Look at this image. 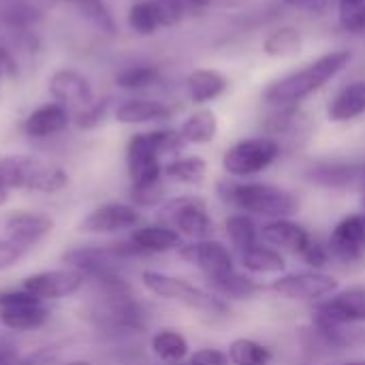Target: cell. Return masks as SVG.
Returning <instances> with one entry per match:
<instances>
[{
    "mask_svg": "<svg viewBox=\"0 0 365 365\" xmlns=\"http://www.w3.org/2000/svg\"><path fill=\"white\" fill-rule=\"evenodd\" d=\"M186 148L178 128H152L133 133L126 141V173L128 197L135 207H160L165 199L163 158L178 156Z\"/></svg>",
    "mask_w": 365,
    "mask_h": 365,
    "instance_id": "obj_1",
    "label": "cell"
},
{
    "mask_svg": "<svg viewBox=\"0 0 365 365\" xmlns=\"http://www.w3.org/2000/svg\"><path fill=\"white\" fill-rule=\"evenodd\" d=\"M216 197L229 212H242L263 222L295 218L302 205L297 192L257 180L222 178L216 182Z\"/></svg>",
    "mask_w": 365,
    "mask_h": 365,
    "instance_id": "obj_2",
    "label": "cell"
},
{
    "mask_svg": "<svg viewBox=\"0 0 365 365\" xmlns=\"http://www.w3.org/2000/svg\"><path fill=\"white\" fill-rule=\"evenodd\" d=\"M141 284L148 293H152L158 299L175 302L199 317H203L210 323H225L233 314V306L225 299H220L216 293H212L205 287H199L182 276H171L158 269H143L141 272Z\"/></svg>",
    "mask_w": 365,
    "mask_h": 365,
    "instance_id": "obj_3",
    "label": "cell"
},
{
    "mask_svg": "<svg viewBox=\"0 0 365 365\" xmlns=\"http://www.w3.org/2000/svg\"><path fill=\"white\" fill-rule=\"evenodd\" d=\"M353 53L349 49H334L323 53L314 62L306 64L299 71H293L278 81L269 83L263 92V101L272 107L278 105H299V101L308 98L325 83H329L349 62Z\"/></svg>",
    "mask_w": 365,
    "mask_h": 365,
    "instance_id": "obj_4",
    "label": "cell"
},
{
    "mask_svg": "<svg viewBox=\"0 0 365 365\" xmlns=\"http://www.w3.org/2000/svg\"><path fill=\"white\" fill-rule=\"evenodd\" d=\"M71 182L64 167L45 160L36 154H6L0 156V186L11 190H26L38 195L62 192Z\"/></svg>",
    "mask_w": 365,
    "mask_h": 365,
    "instance_id": "obj_5",
    "label": "cell"
},
{
    "mask_svg": "<svg viewBox=\"0 0 365 365\" xmlns=\"http://www.w3.org/2000/svg\"><path fill=\"white\" fill-rule=\"evenodd\" d=\"M92 323L111 336H139L152 325V310L135 291L98 293L92 308Z\"/></svg>",
    "mask_w": 365,
    "mask_h": 365,
    "instance_id": "obj_6",
    "label": "cell"
},
{
    "mask_svg": "<svg viewBox=\"0 0 365 365\" xmlns=\"http://www.w3.org/2000/svg\"><path fill=\"white\" fill-rule=\"evenodd\" d=\"M282 156V143L274 137L259 135L235 141L222 152L220 167L227 178L233 180H250L255 175L265 173L272 165Z\"/></svg>",
    "mask_w": 365,
    "mask_h": 365,
    "instance_id": "obj_7",
    "label": "cell"
},
{
    "mask_svg": "<svg viewBox=\"0 0 365 365\" xmlns=\"http://www.w3.org/2000/svg\"><path fill=\"white\" fill-rule=\"evenodd\" d=\"M156 220L175 229L184 242L214 237L216 222L210 212V205L199 195H180L167 199L156 210Z\"/></svg>",
    "mask_w": 365,
    "mask_h": 365,
    "instance_id": "obj_8",
    "label": "cell"
},
{
    "mask_svg": "<svg viewBox=\"0 0 365 365\" xmlns=\"http://www.w3.org/2000/svg\"><path fill=\"white\" fill-rule=\"evenodd\" d=\"M340 289V278L336 274L321 269H295L282 276H276L267 282V293L282 302L291 304H308L314 306Z\"/></svg>",
    "mask_w": 365,
    "mask_h": 365,
    "instance_id": "obj_9",
    "label": "cell"
},
{
    "mask_svg": "<svg viewBox=\"0 0 365 365\" xmlns=\"http://www.w3.org/2000/svg\"><path fill=\"white\" fill-rule=\"evenodd\" d=\"M327 250L331 267L342 272H359L365 267V212L344 214L329 231Z\"/></svg>",
    "mask_w": 365,
    "mask_h": 365,
    "instance_id": "obj_10",
    "label": "cell"
},
{
    "mask_svg": "<svg viewBox=\"0 0 365 365\" xmlns=\"http://www.w3.org/2000/svg\"><path fill=\"white\" fill-rule=\"evenodd\" d=\"M175 255L184 265L197 269L203 276V280L218 278L222 274H229V272L237 269L235 252L229 248L227 242L216 240V237L184 242Z\"/></svg>",
    "mask_w": 365,
    "mask_h": 365,
    "instance_id": "obj_11",
    "label": "cell"
},
{
    "mask_svg": "<svg viewBox=\"0 0 365 365\" xmlns=\"http://www.w3.org/2000/svg\"><path fill=\"white\" fill-rule=\"evenodd\" d=\"M49 314L45 302L24 289L0 293V325L9 331H34L49 321Z\"/></svg>",
    "mask_w": 365,
    "mask_h": 365,
    "instance_id": "obj_12",
    "label": "cell"
},
{
    "mask_svg": "<svg viewBox=\"0 0 365 365\" xmlns=\"http://www.w3.org/2000/svg\"><path fill=\"white\" fill-rule=\"evenodd\" d=\"M310 317L342 327L365 325V282L340 287L334 295L314 304Z\"/></svg>",
    "mask_w": 365,
    "mask_h": 365,
    "instance_id": "obj_13",
    "label": "cell"
},
{
    "mask_svg": "<svg viewBox=\"0 0 365 365\" xmlns=\"http://www.w3.org/2000/svg\"><path fill=\"white\" fill-rule=\"evenodd\" d=\"M47 94L51 101L68 107L73 113L88 107L98 98V92L92 83V79L77 66L62 64L56 66L47 77Z\"/></svg>",
    "mask_w": 365,
    "mask_h": 365,
    "instance_id": "obj_14",
    "label": "cell"
},
{
    "mask_svg": "<svg viewBox=\"0 0 365 365\" xmlns=\"http://www.w3.org/2000/svg\"><path fill=\"white\" fill-rule=\"evenodd\" d=\"M19 128L30 141H51L73 128V111L56 101H45L24 115Z\"/></svg>",
    "mask_w": 365,
    "mask_h": 365,
    "instance_id": "obj_15",
    "label": "cell"
},
{
    "mask_svg": "<svg viewBox=\"0 0 365 365\" xmlns=\"http://www.w3.org/2000/svg\"><path fill=\"white\" fill-rule=\"evenodd\" d=\"M139 225H143V216L139 207L133 203L122 201H109L98 207H94L79 225V231L94 233V235H113L124 231H135Z\"/></svg>",
    "mask_w": 365,
    "mask_h": 365,
    "instance_id": "obj_16",
    "label": "cell"
},
{
    "mask_svg": "<svg viewBox=\"0 0 365 365\" xmlns=\"http://www.w3.org/2000/svg\"><path fill=\"white\" fill-rule=\"evenodd\" d=\"M365 163L355 160H317L304 169V180L321 190L359 188Z\"/></svg>",
    "mask_w": 365,
    "mask_h": 365,
    "instance_id": "obj_17",
    "label": "cell"
},
{
    "mask_svg": "<svg viewBox=\"0 0 365 365\" xmlns=\"http://www.w3.org/2000/svg\"><path fill=\"white\" fill-rule=\"evenodd\" d=\"M86 276L79 274L73 267H62V269H47V272H38L32 274L24 280L21 289L32 293L34 297L43 299V302H56V299H64L75 295L77 291L83 289L86 284Z\"/></svg>",
    "mask_w": 365,
    "mask_h": 365,
    "instance_id": "obj_18",
    "label": "cell"
},
{
    "mask_svg": "<svg viewBox=\"0 0 365 365\" xmlns=\"http://www.w3.org/2000/svg\"><path fill=\"white\" fill-rule=\"evenodd\" d=\"M314 235L317 233L297 218H278L261 225V240L282 255H291L295 259H299Z\"/></svg>",
    "mask_w": 365,
    "mask_h": 365,
    "instance_id": "obj_19",
    "label": "cell"
},
{
    "mask_svg": "<svg viewBox=\"0 0 365 365\" xmlns=\"http://www.w3.org/2000/svg\"><path fill=\"white\" fill-rule=\"evenodd\" d=\"M175 113V107L148 96H130L113 107V120L124 126H143V124H160L171 120Z\"/></svg>",
    "mask_w": 365,
    "mask_h": 365,
    "instance_id": "obj_20",
    "label": "cell"
},
{
    "mask_svg": "<svg viewBox=\"0 0 365 365\" xmlns=\"http://www.w3.org/2000/svg\"><path fill=\"white\" fill-rule=\"evenodd\" d=\"M203 287L210 289L212 293H216L220 299L229 302L231 306L246 304V302H255L263 293H267V284H263V280L246 274L240 267L233 269V272H229V274H222L218 278L203 280Z\"/></svg>",
    "mask_w": 365,
    "mask_h": 365,
    "instance_id": "obj_21",
    "label": "cell"
},
{
    "mask_svg": "<svg viewBox=\"0 0 365 365\" xmlns=\"http://www.w3.org/2000/svg\"><path fill=\"white\" fill-rule=\"evenodd\" d=\"M53 227H56V222L47 214L26 212V210L9 214L4 220L6 237L17 242L19 246H26V248L41 244L47 235H51Z\"/></svg>",
    "mask_w": 365,
    "mask_h": 365,
    "instance_id": "obj_22",
    "label": "cell"
},
{
    "mask_svg": "<svg viewBox=\"0 0 365 365\" xmlns=\"http://www.w3.org/2000/svg\"><path fill=\"white\" fill-rule=\"evenodd\" d=\"M135 248L143 255V257H156V255H167V252H178L180 246L184 244V237L163 225V222H143L139 225L135 231H130V237H128Z\"/></svg>",
    "mask_w": 365,
    "mask_h": 365,
    "instance_id": "obj_23",
    "label": "cell"
},
{
    "mask_svg": "<svg viewBox=\"0 0 365 365\" xmlns=\"http://www.w3.org/2000/svg\"><path fill=\"white\" fill-rule=\"evenodd\" d=\"M237 267L255 278H276L289 272L287 255L267 246L263 240L237 255Z\"/></svg>",
    "mask_w": 365,
    "mask_h": 365,
    "instance_id": "obj_24",
    "label": "cell"
},
{
    "mask_svg": "<svg viewBox=\"0 0 365 365\" xmlns=\"http://www.w3.org/2000/svg\"><path fill=\"white\" fill-rule=\"evenodd\" d=\"M45 11L32 0H4L0 2V30L4 34L38 30Z\"/></svg>",
    "mask_w": 365,
    "mask_h": 365,
    "instance_id": "obj_25",
    "label": "cell"
},
{
    "mask_svg": "<svg viewBox=\"0 0 365 365\" xmlns=\"http://www.w3.org/2000/svg\"><path fill=\"white\" fill-rule=\"evenodd\" d=\"M222 233H225L229 248L235 252V257L261 242L259 220L242 212H229L222 218Z\"/></svg>",
    "mask_w": 365,
    "mask_h": 365,
    "instance_id": "obj_26",
    "label": "cell"
},
{
    "mask_svg": "<svg viewBox=\"0 0 365 365\" xmlns=\"http://www.w3.org/2000/svg\"><path fill=\"white\" fill-rule=\"evenodd\" d=\"M308 126L306 113L297 105H278L274 111L263 120V128L267 137H274L282 143V139H295L299 137Z\"/></svg>",
    "mask_w": 365,
    "mask_h": 365,
    "instance_id": "obj_27",
    "label": "cell"
},
{
    "mask_svg": "<svg viewBox=\"0 0 365 365\" xmlns=\"http://www.w3.org/2000/svg\"><path fill=\"white\" fill-rule=\"evenodd\" d=\"M365 113V81H353L344 86L327 105V120L342 124L353 122Z\"/></svg>",
    "mask_w": 365,
    "mask_h": 365,
    "instance_id": "obj_28",
    "label": "cell"
},
{
    "mask_svg": "<svg viewBox=\"0 0 365 365\" xmlns=\"http://www.w3.org/2000/svg\"><path fill=\"white\" fill-rule=\"evenodd\" d=\"M64 4L73 6L81 19H86L101 36L113 41L120 34L118 19L107 4V0H62Z\"/></svg>",
    "mask_w": 365,
    "mask_h": 365,
    "instance_id": "obj_29",
    "label": "cell"
},
{
    "mask_svg": "<svg viewBox=\"0 0 365 365\" xmlns=\"http://www.w3.org/2000/svg\"><path fill=\"white\" fill-rule=\"evenodd\" d=\"M150 349L152 355L167 365L182 364L188 355H190V342L188 338L173 327H163L156 329L154 336L150 338Z\"/></svg>",
    "mask_w": 365,
    "mask_h": 365,
    "instance_id": "obj_30",
    "label": "cell"
},
{
    "mask_svg": "<svg viewBox=\"0 0 365 365\" xmlns=\"http://www.w3.org/2000/svg\"><path fill=\"white\" fill-rule=\"evenodd\" d=\"M207 171H210L207 160L203 156H197V154L171 156L163 167L165 180H171V182H178V184H184V186L203 184L205 178H207Z\"/></svg>",
    "mask_w": 365,
    "mask_h": 365,
    "instance_id": "obj_31",
    "label": "cell"
},
{
    "mask_svg": "<svg viewBox=\"0 0 365 365\" xmlns=\"http://www.w3.org/2000/svg\"><path fill=\"white\" fill-rule=\"evenodd\" d=\"M184 86L188 98L195 105H205L210 101H216L227 90V79L214 68H195L192 73H188Z\"/></svg>",
    "mask_w": 365,
    "mask_h": 365,
    "instance_id": "obj_32",
    "label": "cell"
},
{
    "mask_svg": "<svg viewBox=\"0 0 365 365\" xmlns=\"http://www.w3.org/2000/svg\"><path fill=\"white\" fill-rule=\"evenodd\" d=\"M227 357L231 365H272L276 359V351L263 340L240 336L229 342Z\"/></svg>",
    "mask_w": 365,
    "mask_h": 365,
    "instance_id": "obj_33",
    "label": "cell"
},
{
    "mask_svg": "<svg viewBox=\"0 0 365 365\" xmlns=\"http://www.w3.org/2000/svg\"><path fill=\"white\" fill-rule=\"evenodd\" d=\"M178 130L186 145H207L218 135V118L212 109H197L186 115Z\"/></svg>",
    "mask_w": 365,
    "mask_h": 365,
    "instance_id": "obj_34",
    "label": "cell"
},
{
    "mask_svg": "<svg viewBox=\"0 0 365 365\" xmlns=\"http://www.w3.org/2000/svg\"><path fill=\"white\" fill-rule=\"evenodd\" d=\"M126 26L135 36H154L165 28L160 6L154 0H135L126 11Z\"/></svg>",
    "mask_w": 365,
    "mask_h": 365,
    "instance_id": "obj_35",
    "label": "cell"
},
{
    "mask_svg": "<svg viewBox=\"0 0 365 365\" xmlns=\"http://www.w3.org/2000/svg\"><path fill=\"white\" fill-rule=\"evenodd\" d=\"M163 81V71L156 64H128L113 77L115 88L124 92H143Z\"/></svg>",
    "mask_w": 365,
    "mask_h": 365,
    "instance_id": "obj_36",
    "label": "cell"
},
{
    "mask_svg": "<svg viewBox=\"0 0 365 365\" xmlns=\"http://www.w3.org/2000/svg\"><path fill=\"white\" fill-rule=\"evenodd\" d=\"M113 107H115V103L111 96L98 94V98L94 103H90L88 107L73 113V128L79 133H90V130L101 128L107 122V118L113 115Z\"/></svg>",
    "mask_w": 365,
    "mask_h": 365,
    "instance_id": "obj_37",
    "label": "cell"
},
{
    "mask_svg": "<svg viewBox=\"0 0 365 365\" xmlns=\"http://www.w3.org/2000/svg\"><path fill=\"white\" fill-rule=\"evenodd\" d=\"M302 32L293 26H282L272 30L263 41V51L272 58H289L302 49Z\"/></svg>",
    "mask_w": 365,
    "mask_h": 365,
    "instance_id": "obj_38",
    "label": "cell"
},
{
    "mask_svg": "<svg viewBox=\"0 0 365 365\" xmlns=\"http://www.w3.org/2000/svg\"><path fill=\"white\" fill-rule=\"evenodd\" d=\"M338 19L344 30H365V0H338Z\"/></svg>",
    "mask_w": 365,
    "mask_h": 365,
    "instance_id": "obj_39",
    "label": "cell"
},
{
    "mask_svg": "<svg viewBox=\"0 0 365 365\" xmlns=\"http://www.w3.org/2000/svg\"><path fill=\"white\" fill-rule=\"evenodd\" d=\"M178 365H231L227 351L218 346H201L197 351H190V355Z\"/></svg>",
    "mask_w": 365,
    "mask_h": 365,
    "instance_id": "obj_40",
    "label": "cell"
},
{
    "mask_svg": "<svg viewBox=\"0 0 365 365\" xmlns=\"http://www.w3.org/2000/svg\"><path fill=\"white\" fill-rule=\"evenodd\" d=\"M28 252H30V248L19 246L17 242H13L9 237L0 240V272H6V269L19 265Z\"/></svg>",
    "mask_w": 365,
    "mask_h": 365,
    "instance_id": "obj_41",
    "label": "cell"
},
{
    "mask_svg": "<svg viewBox=\"0 0 365 365\" xmlns=\"http://www.w3.org/2000/svg\"><path fill=\"white\" fill-rule=\"evenodd\" d=\"M19 71H21V66H19L17 51L6 43L4 36H0V73H2V77L13 81L19 77Z\"/></svg>",
    "mask_w": 365,
    "mask_h": 365,
    "instance_id": "obj_42",
    "label": "cell"
},
{
    "mask_svg": "<svg viewBox=\"0 0 365 365\" xmlns=\"http://www.w3.org/2000/svg\"><path fill=\"white\" fill-rule=\"evenodd\" d=\"M58 361V349L56 346H43L36 353L21 357L19 365H56Z\"/></svg>",
    "mask_w": 365,
    "mask_h": 365,
    "instance_id": "obj_43",
    "label": "cell"
},
{
    "mask_svg": "<svg viewBox=\"0 0 365 365\" xmlns=\"http://www.w3.org/2000/svg\"><path fill=\"white\" fill-rule=\"evenodd\" d=\"M284 2L297 11L312 13V15H325L329 9V0H284Z\"/></svg>",
    "mask_w": 365,
    "mask_h": 365,
    "instance_id": "obj_44",
    "label": "cell"
},
{
    "mask_svg": "<svg viewBox=\"0 0 365 365\" xmlns=\"http://www.w3.org/2000/svg\"><path fill=\"white\" fill-rule=\"evenodd\" d=\"M21 361V355L17 353V349L6 342V340H0V365H19Z\"/></svg>",
    "mask_w": 365,
    "mask_h": 365,
    "instance_id": "obj_45",
    "label": "cell"
},
{
    "mask_svg": "<svg viewBox=\"0 0 365 365\" xmlns=\"http://www.w3.org/2000/svg\"><path fill=\"white\" fill-rule=\"evenodd\" d=\"M182 2H184V6H186L188 13L201 11V9H205V6H212V0H182Z\"/></svg>",
    "mask_w": 365,
    "mask_h": 365,
    "instance_id": "obj_46",
    "label": "cell"
},
{
    "mask_svg": "<svg viewBox=\"0 0 365 365\" xmlns=\"http://www.w3.org/2000/svg\"><path fill=\"white\" fill-rule=\"evenodd\" d=\"M244 0H212V4H220V6H233V4H242Z\"/></svg>",
    "mask_w": 365,
    "mask_h": 365,
    "instance_id": "obj_47",
    "label": "cell"
},
{
    "mask_svg": "<svg viewBox=\"0 0 365 365\" xmlns=\"http://www.w3.org/2000/svg\"><path fill=\"white\" fill-rule=\"evenodd\" d=\"M9 197H11V192H9V190H6L4 186H0V207H2V205H6Z\"/></svg>",
    "mask_w": 365,
    "mask_h": 365,
    "instance_id": "obj_48",
    "label": "cell"
},
{
    "mask_svg": "<svg viewBox=\"0 0 365 365\" xmlns=\"http://www.w3.org/2000/svg\"><path fill=\"white\" fill-rule=\"evenodd\" d=\"M359 192H361V212H365V171L364 178H361V184H359Z\"/></svg>",
    "mask_w": 365,
    "mask_h": 365,
    "instance_id": "obj_49",
    "label": "cell"
},
{
    "mask_svg": "<svg viewBox=\"0 0 365 365\" xmlns=\"http://www.w3.org/2000/svg\"><path fill=\"white\" fill-rule=\"evenodd\" d=\"M338 365H365V359H346V361H340Z\"/></svg>",
    "mask_w": 365,
    "mask_h": 365,
    "instance_id": "obj_50",
    "label": "cell"
},
{
    "mask_svg": "<svg viewBox=\"0 0 365 365\" xmlns=\"http://www.w3.org/2000/svg\"><path fill=\"white\" fill-rule=\"evenodd\" d=\"M62 365H92L90 361H86V359H75V361H66V364Z\"/></svg>",
    "mask_w": 365,
    "mask_h": 365,
    "instance_id": "obj_51",
    "label": "cell"
},
{
    "mask_svg": "<svg viewBox=\"0 0 365 365\" xmlns=\"http://www.w3.org/2000/svg\"><path fill=\"white\" fill-rule=\"evenodd\" d=\"M2 79H4V77H2V73H0V81H2Z\"/></svg>",
    "mask_w": 365,
    "mask_h": 365,
    "instance_id": "obj_52",
    "label": "cell"
}]
</instances>
